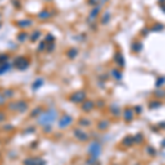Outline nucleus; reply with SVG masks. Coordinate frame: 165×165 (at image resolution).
Returning <instances> with one entry per match:
<instances>
[{"mask_svg": "<svg viewBox=\"0 0 165 165\" xmlns=\"http://www.w3.org/2000/svg\"><path fill=\"white\" fill-rule=\"evenodd\" d=\"M58 118V112L54 108H49L45 111H43L39 117L37 118L38 124L40 126H45V124H53L54 122L57 120Z\"/></svg>", "mask_w": 165, "mask_h": 165, "instance_id": "obj_1", "label": "nucleus"}, {"mask_svg": "<svg viewBox=\"0 0 165 165\" xmlns=\"http://www.w3.org/2000/svg\"><path fill=\"white\" fill-rule=\"evenodd\" d=\"M29 109V104L25 100H17V101H10L8 104V110L18 114H25Z\"/></svg>", "mask_w": 165, "mask_h": 165, "instance_id": "obj_2", "label": "nucleus"}, {"mask_svg": "<svg viewBox=\"0 0 165 165\" xmlns=\"http://www.w3.org/2000/svg\"><path fill=\"white\" fill-rule=\"evenodd\" d=\"M101 152H102V145L98 142V141H94V142H91V143L88 145L87 153L90 158H98L101 155Z\"/></svg>", "mask_w": 165, "mask_h": 165, "instance_id": "obj_3", "label": "nucleus"}, {"mask_svg": "<svg viewBox=\"0 0 165 165\" xmlns=\"http://www.w3.org/2000/svg\"><path fill=\"white\" fill-rule=\"evenodd\" d=\"M87 99V94L84 90H77V91L72 92L69 96H68V100L73 104H80L82 105V102Z\"/></svg>", "mask_w": 165, "mask_h": 165, "instance_id": "obj_4", "label": "nucleus"}, {"mask_svg": "<svg viewBox=\"0 0 165 165\" xmlns=\"http://www.w3.org/2000/svg\"><path fill=\"white\" fill-rule=\"evenodd\" d=\"M13 65L18 70H25L30 65L29 58L25 57V56H17L13 61Z\"/></svg>", "mask_w": 165, "mask_h": 165, "instance_id": "obj_5", "label": "nucleus"}, {"mask_svg": "<svg viewBox=\"0 0 165 165\" xmlns=\"http://www.w3.org/2000/svg\"><path fill=\"white\" fill-rule=\"evenodd\" d=\"M74 119H73V117L69 116V114H63V116L58 119L57 121V124H58V128L60 129H66L68 128L69 126H72V123H73Z\"/></svg>", "mask_w": 165, "mask_h": 165, "instance_id": "obj_6", "label": "nucleus"}, {"mask_svg": "<svg viewBox=\"0 0 165 165\" xmlns=\"http://www.w3.org/2000/svg\"><path fill=\"white\" fill-rule=\"evenodd\" d=\"M73 136L75 139H77L78 141L80 142H86V141L89 140V134L85 131V130H82V128H75L73 130Z\"/></svg>", "mask_w": 165, "mask_h": 165, "instance_id": "obj_7", "label": "nucleus"}, {"mask_svg": "<svg viewBox=\"0 0 165 165\" xmlns=\"http://www.w3.org/2000/svg\"><path fill=\"white\" fill-rule=\"evenodd\" d=\"M23 165H45V161L38 156H30L23 160Z\"/></svg>", "mask_w": 165, "mask_h": 165, "instance_id": "obj_8", "label": "nucleus"}, {"mask_svg": "<svg viewBox=\"0 0 165 165\" xmlns=\"http://www.w3.org/2000/svg\"><path fill=\"white\" fill-rule=\"evenodd\" d=\"M134 110L132 108H124L122 111V118H123L124 122H131L134 119Z\"/></svg>", "mask_w": 165, "mask_h": 165, "instance_id": "obj_9", "label": "nucleus"}, {"mask_svg": "<svg viewBox=\"0 0 165 165\" xmlns=\"http://www.w3.org/2000/svg\"><path fill=\"white\" fill-rule=\"evenodd\" d=\"M114 62L119 68H123L124 66H126V60H124V56L121 52H117V53L114 54Z\"/></svg>", "mask_w": 165, "mask_h": 165, "instance_id": "obj_10", "label": "nucleus"}, {"mask_svg": "<svg viewBox=\"0 0 165 165\" xmlns=\"http://www.w3.org/2000/svg\"><path fill=\"white\" fill-rule=\"evenodd\" d=\"M96 108V105L94 100L90 99H86L85 101L82 104V110L84 112H90Z\"/></svg>", "mask_w": 165, "mask_h": 165, "instance_id": "obj_11", "label": "nucleus"}, {"mask_svg": "<svg viewBox=\"0 0 165 165\" xmlns=\"http://www.w3.org/2000/svg\"><path fill=\"white\" fill-rule=\"evenodd\" d=\"M121 145L123 148H131L134 145V139L133 136H126L121 140Z\"/></svg>", "mask_w": 165, "mask_h": 165, "instance_id": "obj_12", "label": "nucleus"}, {"mask_svg": "<svg viewBox=\"0 0 165 165\" xmlns=\"http://www.w3.org/2000/svg\"><path fill=\"white\" fill-rule=\"evenodd\" d=\"M110 127V121L108 119H101L97 122V129L99 131H106Z\"/></svg>", "mask_w": 165, "mask_h": 165, "instance_id": "obj_13", "label": "nucleus"}, {"mask_svg": "<svg viewBox=\"0 0 165 165\" xmlns=\"http://www.w3.org/2000/svg\"><path fill=\"white\" fill-rule=\"evenodd\" d=\"M16 25H17L20 29H27V28H30L33 25V21H31V20H29V19L19 20V21L16 22Z\"/></svg>", "mask_w": 165, "mask_h": 165, "instance_id": "obj_14", "label": "nucleus"}, {"mask_svg": "<svg viewBox=\"0 0 165 165\" xmlns=\"http://www.w3.org/2000/svg\"><path fill=\"white\" fill-rule=\"evenodd\" d=\"M110 76L116 80H121L122 79V72L119 68H112L110 70Z\"/></svg>", "mask_w": 165, "mask_h": 165, "instance_id": "obj_15", "label": "nucleus"}, {"mask_svg": "<svg viewBox=\"0 0 165 165\" xmlns=\"http://www.w3.org/2000/svg\"><path fill=\"white\" fill-rule=\"evenodd\" d=\"M43 84H44V79L43 78H37V79L34 80L33 82V84L31 85V88H32V90L33 91H35V90H38V89H40V88L43 86Z\"/></svg>", "mask_w": 165, "mask_h": 165, "instance_id": "obj_16", "label": "nucleus"}, {"mask_svg": "<svg viewBox=\"0 0 165 165\" xmlns=\"http://www.w3.org/2000/svg\"><path fill=\"white\" fill-rule=\"evenodd\" d=\"M142 47H143V45H142V43L139 41H134L131 43V51L133 52V53H140V52L142 51Z\"/></svg>", "mask_w": 165, "mask_h": 165, "instance_id": "obj_17", "label": "nucleus"}, {"mask_svg": "<svg viewBox=\"0 0 165 165\" xmlns=\"http://www.w3.org/2000/svg\"><path fill=\"white\" fill-rule=\"evenodd\" d=\"M109 111L114 117H119L120 114H121V108H120L118 105H111Z\"/></svg>", "mask_w": 165, "mask_h": 165, "instance_id": "obj_18", "label": "nucleus"}, {"mask_svg": "<svg viewBox=\"0 0 165 165\" xmlns=\"http://www.w3.org/2000/svg\"><path fill=\"white\" fill-rule=\"evenodd\" d=\"M110 20H111V12L110 11H108V10H106L104 12V15L101 16V25H108L110 22Z\"/></svg>", "mask_w": 165, "mask_h": 165, "instance_id": "obj_19", "label": "nucleus"}, {"mask_svg": "<svg viewBox=\"0 0 165 165\" xmlns=\"http://www.w3.org/2000/svg\"><path fill=\"white\" fill-rule=\"evenodd\" d=\"M162 101H160V100H151L150 102H149V108H150L151 110H155V109H160L161 107H162Z\"/></svg>", "mask_w": 165, "mask_h": 165, "instance_id": "obj_20", "label": "nucleus"}, {"mask_svg": "<svg viewBox=\"0 0 165 165\" xmlns=\"http://www.w3.org/2000/svg\"><path fill=\"white\" fill-rule=\"evenodd\" d=\"M51 17H52L51 11H49V10H46V9L42 10L41 12H39V15H38V18L41 19V20H47V19H50Z\"/></svg>", "mask_w": 165, "mask_h": 165, "instance_id": "obj_21", "label": "nucleus"}, {"mask_svg": "<svg viewBox=\"0 0 165 165\" xmlns=\"http://www.w3.org/2000/svg\"><path fill=\"white\" fill-rule=\"evenodd\" d=\"M66 55H67V57L70 58V60H74V58L78 55V50L76 49V47H70V49L66 52Z\"/></svg>", "mask_w": 165, "mask_h": 165, "instance_id": "obj_22", "label": "nucleus"}, {"mask_svg": "<svg viewBox=\"0 0 165 165\" xmlns=\"http://www.w3.org/2000/svg\"><path fill=\"white\" fill-rule=\"evenodd\" d=\"M90 124H91V121H90L88 118H80V119L78 120V126H79L80 128H87Z\"/></svg>", "mask_w": 165, "mask_h": 165, "instance_id": "obj_23", "label": "nucleus"}, {"mask_svg": "<svg viewBox=\"0 0 165 165\" xmlns=\"http://www.w3.org/2000/svg\"><path fill=\"white\" fill-rule=\"evenodd\" d=\"M42 112H43L42 107H35L31 112H30V118H35V119H37L38 117H39Z\"/></svg>", "mask_w": 165, "mask_h": 165, "instance_id": "obj_24", "label": "nucleus"}, {"mask_svg": "<svg viewBox=\"0 0 165 165\" xmlns=\"http://www.w3.org/2000/svg\"><path fill=\"white\" fill-rule=\"evenodd\" d=\"M133 139H134V145L136 144L140 145V144H142L144 142V136L142 133H136V136H133Z\"/></svg>", "mask_w": 165, "mask_h": 165, "instance_id": "obj_25", "label": "nucleus"}, {"mask_svg": "<svg viewBox=\"0 0 165 165\" xmlns=\"http://www.w3.org/2000/svg\"><path fill=\"white\" fill-rule=\"evenodd\" d=\"M11 69V65H10L9 63H2L0 64V75H2V74L7 73V72H9V70Z\"/></svg>", "mask_w": 165, "mask_h": 165, "instance_id": "obj_26", "label": "nucleus"}, {"mask_svg": "<svg viewBox=\"0 0 165 165\" xmlns=\"http://www.w3.org/2000/svg\"><path fill=\"white\" fill-rule=\"evenodd\" d=\"M165 85V76H158L155 80V87L162 88Z\"/></svg>", "mask_w": 165, "mask_h": 165, "instance_id": "obj_27", "label": "nucleus"}, {"mask_svg": "<svg viewBox=\"0 0 165 165\" xmlns=\"http://www.w3.org/2000/svg\"><path fill=\"white\" fill-rule=\"evenodd\" d=\"M40 37H41V31H40V30H34L33 33H32L31 37H30V40H31L32 42H35L40 39Z\"/></svg>", "mask_w": 165, "mask_h": 165, "instance_id": "obj_28", "label": "nucleus"}, {"mask_svg": "<svg viewBox=\"0 0 165 165\" xmlns=\"http://www.w3.org/2000/svg\"><path fill=\"white\" fill-rule=\"evenodd\" d=\"M28 39V33L27 32H25V31H21L20 33H18V35H17V40L19 42H25V40Z\"/></svg>", "mask_w": 165, "mask_h": 165, "instance_id": "obj_29", "label": "nucleus"}, {"mask_svg": "<svg viewBox=\"0 0 165 165\" xmlns=\"http://www.w3.org/2000/svg\"><path fill=\"white\" fill-rule=\"evenodd\" d=\"M164 29H165V27H164V25H162V23H155V25L151 28V30L154 32H161Z\"/></svg>", "mask_w": 165, "mask_h": 165, "instance_id": "obj_30", "label": "nucleus"}, {"mask_svg": "<svg viewBox=\"0 0 165 165\" xmlns=\"http://www.w3.org/2000/svg\"><path fill=\"white\" fill-rule=\"evenodd\" d=\"M2 94L7 99H11V98L15 96V91H13L12 89H5L2 91Z\"/></svg>", "mask_w": 165, "mask_h": 165, "instance_id": "obj_31", "label": "nucleus"}, {"mask_svg": "<svg viewBox=\"0 0 165 165\" xmlns=\"http://www.w3.org/2000/svg\"><path fill=\"white\" fill-rule=\"evenodd\" d=\"M145 151H146V153H148L149 155H151V156H155L156 154H158V151L153 148L152 145H148V148L145 149Z\"/></svg>", "mask_w": 165, "mask_h": 165, "instance_id": "obj_32", "label": "nucleus"}, {"mask_svg": "<svg viewBox=\"0 0 165 165\" xmlns=\"http://www.w3.org/2000/svg\"><path fill=\"white\" fill-rule=\"evenodd\" d=\"M154 95H155V97L158 98V99H162V98H165V90H163V89L155 90Z\"/></svg>", "mask_w": 165, "mask_h": 165, "instance_id": "obj_33", "label": "nucleus"}, {"mask_svg": "<svg viewBox=\"0 0 165 165\" xmlns=\"http://www.w3.org/2000/svg\"><path fill=\"white\" fill-rule=\"evenodd\" d=\"M35 132V127L34 126H29L27 127V128L23 130V132L22 133L23 134H31V133H34Z\"/></svg>", "mask_w": 165, "mask_h": 165, "instance_id": "obj_34", "label": "nucleus"}, {"mask_svg": "<svg viewBox=\"0 0 165 165\" xmlns=\"http://www.w3.org/2000/svg\"><path fill=\"white\" fill-rule=\"evenodd\" d=\"M44 41H45L47 44H49V43H54V41H55V38H54L53 34L47 33L45 35V39H44Z\"/></svg>", "mask_w": 165, "mask_h": 165, "instance_id": "obj_35", "label": "nucleus"}, {"mask_svg": "<svg viewBox=\"0 0 165 165\" xmlns=\"http://www.w3.org/2000/svg\"><path fill=\"white\" fill-rule=\"evenodd\" d=\"M42 130H43L44 133H51V132L53 131L52 124H45V126L42 127Z\"/></svg>", "mask_w": 165, "mask_h": 165, "instance_id": "obj_36", "label": "nucleus"}, {"mask_svg": "<svg viewBox=\"0 0 165 165\" xmlns=\"http://www.w3.org/2000/svg\"><path fill=\"white\" fill-rule=\"evenodd\" d=\"M2 130H3V131H7V132H11V131H13V130H15V127H13L12 124H9V123L3 124Z\"/></svg>", "mask_w": 165, "mask_h": 165, "instance_id": "obj_37", "label": "nucleus"}, {"mask_svg": "<svg viewBox=\"0 0 165 165\" xmlns=\"http://www.w3.org/2000/svg\"><path fill=\"white\" fill-rule=\"evenodd\" d=\"M95 105H96V108H98V109H102V108L105 107V101L101 99H98L95 101Z\"/></svg>", "mask_w": 165, "mask_h": 165, "instance_id": "obj_38", "label": "nucleus"}, {"mask_svg": "<svg viewBox=\"0 0 165 165\" xmlns=\"http://www.w3.org/2000/svg\"><path fill=\"white\" fill-rule=\"evenodd\" d=\"M8 60H9V55H8V54H1V55H0V64L7 63Z\"/></svg>", "mask_w": 165, "mask_h": 165, "instance_id": "obj_39", "label": "nucleus"}, {"mask_svg": "<svg viewBox=\"0 0 165 165\" xmlns=\"http://www.w3.org/2000/svg\"><path fill=\"white\" fill-rule=\"evenodd\" d=\"M46 46H47V43H46L45 41L41 42V43L39 44V49H38V51H39V52L45 51V50H46Z\"/></svg>", "mask_w": 165, "mask_h": 165, "instance_id": "obj_40", "label": "nucleus"}, {"mask_svg": "<svg viewBox=\"0 0 165 165\" xmlns=\"http://www.w3.org/2000/svg\"><path fill=\"white\" fill-rule=\"evenodd\" d=\"M6 102H7V98L3 96L2 92H0V106H2V105H5Z\"/></svg>", "mask_w": 165, "mask_h": 165, "instance_id": "obj_41", "label": "nucleus"}, {"mask_svg": "<svg viewBox=\"0 0 165 165\" xmlns=\"http://www.w3.org/2000/svg\"><path fill=\"white\" fill-rule=\"evenodd\" d=\"M54 47H55V44H54V43H49V45H47V47H46V51H47V52H53Z\"/></svg>", "mask_w": 165, "mask_h": 165, "instance_id": "obj_42", "label": "nucleus"}, {"mask_svg": "<svg viewBox=\"0 0 165 165\" xmlns=\"http://www.w3.org/2000/svg\"><path fill=\"white\" fill-rule=\"evenodd\" d=\"M6 118H7V116H6L5 112H3V111H0V123L5 121Z\"/></svg>", "mask_w": 165, "mask_h": 165, "instance_id": "obj_43", "label": "nucleus"}, {"mask_svg": "<svg viewBox=\"0 0 165 165\" xmlns=\"http://www.w3.org/2000/svg\"><path fill=\"white\" fill-rule=\"evenodd\" d=\"M133 110L136 114H142V107H141V106H136Z\"/></svg>", "mask_w": 165, "mask_h": 165, "instance_id": "obj_44", "label": "nucleus"}, {"mask_svg": "<svg viewBox=\"0 0 165 165\" xmlns=\"http://www.w3.org/2000/svg\"><path fill=\"white\" fill-rule=\"evenodd\" d=\"M158 130H165V121H161L160 123L158 124Z\"/></svg>", "mask_w": 165, "mask_h": 165, "instance_id": "obj_45", "label": "nucleus"}, {"mask_svg": "<svg viewBox=\"0 0 165 165\" xmlns=\"http://www.w3.org/2000/svg\"><path fill=\"white\" fill-rule=\"evenodd\" d=\"M12 3H13V6H15L17 9H19L20 7H21V5H20V1L19 0H12Z\"/></svg>", "mask_w": 165, "mask_h": 165, "instance_id": "obj_46", "label": "nucleus"}, {"mask_svg": "<svg viewBox=\"0 0 165 165\" xmlns=\"http://www.w3.org/2000/svg\"><path fill=\"white\" fill-rule=\"evenodd\" d=\"M161 148H163V149L165 148V139H163L162 142H161Z\"/></svg>", "mask_w": 165, "mask_h": 165, "instance_id": "obj_47", "label": "nucleus"}, {"mask_svg": "<svg viewBox=\"0 0 165 165\" xmlns=\"http://www.w3.org/2000/svg\"><path fill=\"white\" fill-rule=\"evenodd\" d=\"M161 9H162L163 12H165V3H162V5H160Z\"/></svg>", "mask_w": 165, "mask_h": 165, "instance_id": "obj_48", "label": "nucleus"}, {"mask_svg": "<svg viewBox=\"0 0 165 165\" xmlns=\"http://www.w3.org/2000/svg\"><path fill=\"white\" fill-rule=\"evenodd\" d=\"M148 33H149V31H148V30H146V29H144L143 31H142V34H143V35H146V34H148Z\"/></svg>", "mask_w": 165, "mask_h": 165, "instance_id": "obj_49", "label": "nucleus"}, {"mask_svg": "<svg viewBox=\"0 0 165 165\" xmlns=\"http://www.w3.org/2000/svg\"><path fill=\"white\" fill-rule=\"evenodd\" d=\"M158 3L162 5V3H165V0H158Z\"/></svg>", "mask_w": 165, "mask_h": 165, "instance_id": "obj_50", "label": "nucleus"}, {"mask_svg": "<svg viewBox=\"0 0 165 165\" xmlns=\"http://www.w3.org/2000/svg\"><path fill=\"white\" fill-rule=\"evenodd\" d=\"M114 165H120V164H114Z\"/></svg>", "mask_w": 165, "mask_h": 165, "instance_id": "obj_51", "label": "nucleus"}, {"mask_svg": "<svg viewBox=\"0 0 165 165\" xmlns=\"http://www.w3.org/2000/svg\"><path fill=\"white\" fill-rule=\"evenodd\" d=\"M46 1H51V0H46Z\"/></svg>", "mask_w": 165, "mask_h": 165, "instance_id": "obj_52", "label": "nucleus"}]
</instances>
